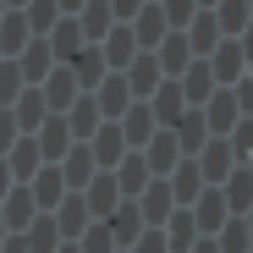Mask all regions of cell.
Listing matches in <instances>:
<instances>
[{
    "label": "cell",
    "instance_id": "cell-1",
    "mask_svg": "<svg viewBox=\"0 0 253 253\" xmlns=\"http://www.w3.org/2000/svg\"><path fill=\"white\" fill-rule=\"evenodd\" d=\"M143 160H149V171H154V176H171V171H176L182 143H176V132H171V126H160V132L149 138V154H143Z\"/></svg>",
    "mask_w": 253,
    "mask_h": 253
},
{
    "label": "cell",
    "instance_id": "cell-2",
    "mask_svg": "<svg viewBox=\"0 0 253 253\" xmlns=\"http://www.w3.org/2000/svg\"><path fill=\"white\" fill-rule=\"evenodd\" d=\"M193 220H198L204 237H215V231L226 226V193H220V187H204V193L193 198Z\"/></svg>",
    "mask_w": 253,
    "mask_h": 253
},
{
    "label": "cell",
    "instance_id": "cell-3",
    "mask_svg": "<svg viewBox=\"0 0 253 253\" xmlns=\"http://www.w3.org/2000/svg\"><path fill=\"white\" fill-rule=\"evenodd\" d=\"M198 171H204V182H209V187H220V182L231 176V143H226V132L204 143V160H198Z\"/></svg>",
    "mask_w": 253,
    "mask_h": 253
},
{
    "label": "cell",
    "instance_id": "cell-4",
    "mask_svg": "<svg viewBox=\"0 0 253 253\" xmlns=\"http://www.w3.org/2000/svg\"><path fill=\"white\" fill-rule=\"evenodd\" d=\"M171 204H176V193H171V182H165V176H149V187H143V204H138V215L160 226L165 215H171Z\"/></svg>",
    "mask_w": 253,
    "mask_h": 253
},
{
    "label": "cell",
    "instance_id": "cell-5",
    "mask_svg": "<svg viewBox=\"0 0 253 253\" xmlns=\"http://www.w3.org/2000/svg\"><path fill=\"white\" fill-rule=\"evenodd\" d=\"M165 182H171V193H176V204H193L209 182H204V171H198V160H176V171L171 176H165Z\"/></svg>",
    "mask_w": 253,
    "mask_h": 253
},
{
    "label": "cell",
    "instance_id": "cell-6",
    "mask_svg": "<svg viewBox=\"0 0 253 253\" xmlns=\"http://www.w3.org/2000/svg\"><path fill=\"white\" fill-rule=\"evenodd\" d=\"M77 28L83 39H105L116 28V11H110V0H83V11H77Z\"/></svg>",
    "mask_w": 253,
    "mask_h": 253
},
{
    "label": "cell",
    "instance_id": "cell-7",
    "mask_svg": "<svg viewBox=\"0 0 253 253\" xmlns=\"http://www.w3.org/2000/svg\"><path fill=\"white\" fill-rule=\"evenodd\" d=\"M105 44H110V50H105V61H110L116 72H121V66H132V55L143 50L138 39H132V28H126V22H116V28L105 33Z\"/></svg>",
    "mask_w": 253,
    "mask_h": 253
},
{
    "label": "cell",
    "instance_id": "cell-8",
    "mask_svg": "<svg viewBox=\"0 0 253 253\" xmlns=\"http://www.w3.org/2000/svg\"><path fill=\"white\" fill-rule=\"evenodd\" d=\"M242 116V105H237V94L226 88V94H215L209 99V116H204V126H209V138H220V132H231V121Z\"/></svg>",
    "mask_w": 253,
    "mask_h": 253
},
{
    "label": "cell",
    "instance_id": "cell-9",
    "mask_svg": "<svg viewBox=\"0 0 253 253\" xmlns=\"http://www.w3.org/2000/svg\"><path fill=\"white\" fill-rule=\"evenodd\" d=\"M165 28H171V22H165V11H160V6H138V17H132V39H138L143 50H149V44H160Z\"/></svg>",
    "mask_w": 253,
    "mask_h": 253
},
{
    "label": "cell",
    "instance_id": "cell-10",
    "mask_svg": "<svg viewBox=\"0 0 253 253\" xmlns=\"http://www.w3.org/2000/svg\"><path fill=\"white\" fill-rule=\"evenodd\" d=\"M160 72H187V61H193V44H187V33L182 28H171V33H165L160 39Z\"/></svg>",
    "mask_w": 253,
    "mask_h": 253
},
{
    "label": "cell",
    "instance_id": "cell-11",
    "mask_svg": "<svg viewBox=\"0 0 253 253\" xmlns=\"http://www.w3.org/2000/svg\"><path fill=\"white\" fill-rule=\"evenodd\" d=\"M242 61H248V55H242V44H237V39H226V44H215V50H209V72H215L220 83H231V77L242 72Z\"/></svg>",
    "mask_w": 253,
    "mask_h": 253
},
{
    "label": "cell",
    "instance_id": "cell-12",
    "mask_svg": "<svg viewBox=\"0 0 253 253\" xmlns=\"http://www.w3.org/2000/svg\"><path fill=\"white\" fill-rule=\"evenodd\" d=\"M198 237H204V231H198V220H193V209H182V215L165 220V242H171V253H187Z\"/></svg>",
    "mask_w": 253,
    "mask_h": 253
},
{
    "label": "cell",
    "instance_id": "cell-13",
    "mask_svg": "<svg viewBox=\"0 0 253 253\" xmlns=\"http://www.w3.org/2000/svg\"><path fill=\"white\" fill-rule=\"evenodd\" d=\"M215 39H220V17L209 11V6H198V17H193V33H187V44H193L198 55H209V50H215Z\"/></svg>",
    "mask_w": 253,
    "mask_h": 253
},
{
    "label": "cell",
    "instance_id": "cell-14",
    "mask_svg": "<svg viewBox=\"0 0 253 253\" xmlns=\"http://www.w3.org/2000/svg\"><path fill=\"white\" fill-rule=\"evenodd\" d=\"M154 83H160V61L154 55H132V66H126V88L143 99V94H154Z\"/></svg>",
    "mask_w": 253,
    "mask_h": 253
},
{
    "label": "cell",
    "instance_id": "cell-15",
    "mask_svg": "<svg viewBox=\"0 0 253 253\" xmlns=\"http://www.w3.org/2000/svg\"><path fill=\"white\" fill-rule=\"evenodd\" d=\"M99 132V99H77L72 105V143H88Z\"/></svg>",
    "mask_w": 253,
    "mask_h": 253
},
{
    "label": "cell",
    "instance_id": "cell-16",
    "mask_svg": "<svg viewBox=\"0 0 253 253\" xmlns=\"http://www.w3.org/2000/svg\"><path fill=\"white\" fill-rule=\"evenodd\" d=\"M209 11L220 17V33H231V39H237V33L248 28V17H253V6H248V0H215Z\"/></svg>",
    "mask_w": 253,
    "mask_h": 253
},
{
    "label": "cell",
    "instance_id": "cell-17",
    "mask_svg": "<svg viewBox=\"0 0 253 253\" xmlns=\"http://www.w3.org/2000/svg\"><path fill=\"white\" fill-rule=\"evenodd\" d=\"M116 176H121V182H116L121 193H143L154 171H149V160H143V154H126V160H121V171H116Z\"/></svg>",
    "mask_w": 253,
    "mask_h": 253
},
{
    "label": "cell",
    "instance_id": "cell-18",
    "mask_svg": "<svg viewBox=\"0 0 253 253\" xmlns=\"http://www.w3.org/2000/svg\"><path fill=\"white\" fill-rule=\"evenodd\" d=\"M154 126H160V116H154L149 105H138L132 116H126V121H121V132H126V143H132V149H138V143H149V138H154Z\"/></svg>",
    "mask_w": 253,
    "mask_h": 253
},
{
    "label": "cell",
    "instance_id": "cell-19",
    "mask_svg": "<svg viewBox=\"0 0 253 253\" xmlns=\"http://www.w3.org/2000/svg\"><path fill=\"white\" fill-rule=\"evenodd\" d=\"M220 193H226V209H253V171H231Z\"/></svg>",
    "mask_w": 253,
    "mask_h": 253
},
{
    "label": "cell",
    "instance_id": "cell-20",
    "mask_svg": "<svg viewBox=\"0 0 253 253\" xmlns=\"http://www.w3.org/2000/svg\"><path fill=\"white\" fill-rule=\"evenodd\" d=\"M94 99H99V110H105V116H121V110H126V99H132V88H126V77L116 72V77H105V88H99Z\"/></svg>",
    "mask_w": 253,
    "mask_h": 253
},
{
    "label": "cell",
    "instance_id": "cell-21",
    "mask_svg": "<svg viewBox=\"0 0 253 253\" xmlns=\"http://www.w3.org/2000/svg\"><path fill=\"white\" fill-rule=\"evenodd\" d=\"M88 149H94L99 160H121L126 149H132V143H126V132H121V126H99V132L88 138Z\"/></svg>",
    "mask_w": 253,
    "mask_h": 253
},
{
    "label": "cell",
    "instance_id": "cell-22",
    "mask_svg": "<svg viewBox=\"0 0 253 253\" xmlns=\"http://www.w3.org/2000/svg\"><path fill=\"white\" fill-rule=\"evenodd\" d=\"M116 182H105V176H88V193H83V198H88V215H110V209H116Z\"/></svg>",
    "mask_w": 253,
    "mask_h": 253
},
{
    "label": "cell",
    "instance_id": "cell-23",
    "mask_svg": "<svg viewBox=\"0 0 253 253\" xmlns=\"http://www.w3.org/2000/svg\"><path fill=\"white\" fill-rule=\"evenodd\" d=\"M209 77H215V72H209V61H204V66H187V77H182L187 105H204V99H209Z\"/></svg>",
    "mask_w": 253,
    "mask_h": 253
},
{
    "label": "cell",
    "instance_id": "cell-24",
    "mask_svg": "<svg viewBox=\"0 0 253 253\" xmlns=\"http://www.w3.org/2000/svg\"><path fill=\"white\" fill-rule=\"evenodd\" d=\"M215 242H220V253H248V242H253V231H248L242 220H226Z\"/></svg>",
    "mask_w": 253,
    "mask_h": 253
},
{
    "label": "cell",
    "instance_id": "cell-25",
    "mask_svg": "<svg viewBox=\"0 0 253 253\" xmlns=\"http://www.w3.org/2000/svg\"><path fill=\"white\" fill-rule=\"evenodd\" d=\"M77 253H116V237H110V226L105 220H94L88 231H83V248Z\"/></svg>",
    "mask_w": 253,
    "mask_h": 253
},
{
    "label": "cell",
    "instance_id": "cell-26",
    "mask_svg": "<svg viewBox=\"0 0 253 253\" xmlns=\"http://www.w3.org/2000/svg\"><path fill=\"white\" fill-rule=\"evenodd\" d=\"M160 11H165V22H171V28H187V22L198 17V0H165Z\"/></svg>",
    "mask_w": 253,
    "mask_h": 253
},
{
    "label": "cell",
    "instance_id": "cell-27",
    "mask_svg": "<svg viewBox=\"0 0 253 253\" xmlns=\"http://www.w3.org/2000/svg\"><path fill=\"white\" fill-rule=\"evenodd\" d=\"M226 143H231L237 154H253V121H242L237 132H226Z\"/></svg>",
    "mask_w": 253,
    "mask_h": 253
},
{
    "label": "cell",
    "instance_id": "cell-28",
    "mask_svg": "<svg viewBox=\"0 0 253 253\" xmlns=\"http://www.w3.org/2000/svg\"><path fill=\"white\" fill-rule=\"evenodd\" d=\"M138 248L132 253H165V248H171V242H165V231H149V237H132Z\"/></svg>",
    "mask_w": 253,
    "mask_h": 253
},
{
    "label": "cell",
    "instance_id": "cell-29",
    "mask_svg": "<svg viewBox=\"0 0 253 253\" xmlns=\"http://www.w3.org/2000/svg\"><path fill=\"white\" fill-rule=\"evenodd\" d=\"M138 6H143V0H110V11L126 22V17H138Z\"/></svg>",
    "mask_w": 253,
    "mask_h": 253
},
{
    "label": "cell",
    "instance_id": "cell-30",
    "mask_svg": "<svg viewBox=\"0 0 253 253\" xmlns=\"http://www.w3.org/2000/svg\"><path fill=\"white\" fill-rule=\"evenodd\" d=\"M237 88H242V94H237V105H242V110L253 116V77H242V83H237Z\"/></svg>",
    "mask_w": 253,
    "mask_h": 253
},
{
    "label": "cell",
    "instance_id": "cell-31",
    "mask_svg": "<svg viewBox=\"0 0 253 253\" xmlns=\"http://www.w3.org/2000/svg\"><path fill=\"white\" fill-rule=\"evenodd\" d=\"M187 253H220V242H215V237H198V242H193Z\"/></svg>",
    "mask_w": 253,
    "mask_h": 253
},
{
    "label": "cell",
    "instance_id": "cell-32",
    "mask_svg": "<svg viewBox=\"0 0 253 253\" xmlns=\"http://www.w3.org/2000/svg\"><path fill=\"white\" fill-rule=\"evenodd\" d=\"M66 6H72V11H83V0H66Z\"/></svg>",
    "mask_w": 253,
    "mask_h": 253
},
{
    "label": "cell",
    "instance_id": "cell-33",
    "mask_svg": "<svg viewBox=\"0 0 253 253\" xmlns=\"http://www.w3.org/2000/svg\"><path fill=\"white\" fill-rule=\"evenodd\" d=\"M248 231H253V209H248Z\"/></svg>",
    "mask_w": 253,
    "mask_h": 253
},
{
    "label": "cell",
    "instance_id": "cell-34",
    "mask_svg": "<svg viewBox=\"0 0 253 253\" xmlns=\"http://www.w3.org/2000/svg\"><path fill=\"white\" fill-rule=\"evenodd\" d=\"M198 6H215V0H198Z\"/></svg>",
    "mask_w": 253,
    "mask_h": 253
},
{
    "label": "cell",
    "instance_id": "cell-35",
    "mask_svg": "<svg viewBox=\"0 0 253 253\" xmlns=\"http://www.w3.org/2000/svg\"><path fill=\"white\" fill-rule=\"evenodd\" d=\"M248 6H253V0H248Z\"/></svg>",
    "mask_w": 253,
    "mask_h": 253
},
{
    "label": "cell",
    "instance_id": "cell-36",
    "mask_svg": "<svg viewBox=\"0 0 253 253\" xmlns=\"http://www.w3.org/2000/svg\"><path fill=\"white\" fill-rule=\"evenodd\" d=\"M248 253H253V248H248Z\"/></svg>",
    "mask_w": 253,
    "mask_h": 253
}]
</instances>
